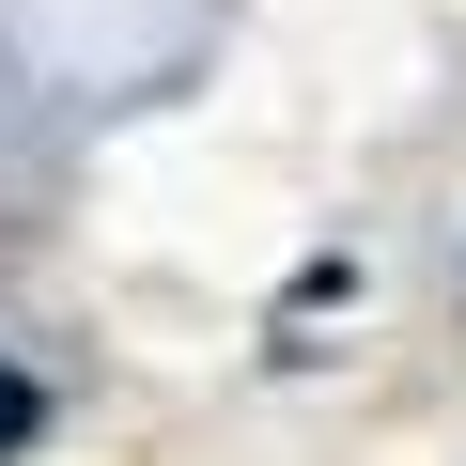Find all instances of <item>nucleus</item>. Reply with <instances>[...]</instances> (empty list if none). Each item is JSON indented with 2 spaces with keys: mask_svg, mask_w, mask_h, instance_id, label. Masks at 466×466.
Listing matches in <instances>:
<instances>
[{
  "mask_svg": "<svg viewBox=\"0 0 466 466\" xmlns=\"http://www.w3.org/2000/svg\"><path fill=\"white\" fill-rule=\"evenodd\" d=\"M32 435H47V389H32L16 358H0V451H32Z\"/></svg>",
  "mask_w": 466,
  "mask_h": 466,
  "instance_id": "f257e3e1",
  "label": "nucleus"
}]
</instances>
